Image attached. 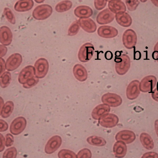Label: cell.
<instances>
[{
	"mask_svg": "<svg viewBox=\"0 0 158 158\" xmlns=\"http://www.w3.org/2000/svg\"><path fill=\"white\" fill-rule=\"evenodd\" d=\"M3 13L7 20L11 23L14 24L15 23V16L10 9L5 7L3 10Z\"/></svg>",
	"mask_w": 158,
	"mask_h": 158,
	"instance_id": "obj_34",
	"label": "cell"
},
{
	"mask_svg": "<svg viewBox=\"0 0 158 158\" xmlns=\"http://www.w3.org/2000/svg\"><path fill=\"white\" fill-rule=\"evenodd\" d=\"M44 0H35V1L38 3H41L43 2Z\"/></svg>",
	"mask_w": 158,
	"mask_h": 158,
	"instance_id": "obj_50",
	"label": "cell"
},
{
	"mask_svg": "<svg viewBox=\"0 0 158 158\" xmlns=\"http://www.w3.org/2000/svg\"><path fill=\"white\" fill-rule=\"evenodd\" d=\"M80 26L78 20L74 21L69 27L68 30V35L72 36L76 35L78 32Z\"/></svg>",
	"mask_w": 158,
	"mask_h": 158,
	"instance_id": "obj_32",
	"label": "cell"
},
{
	"mask_svg": "<svg viewBox=\"0 0 158 158\" xmlns=\"http://www.w3.org/2000/svg\"><path fill=\"white\" fill-rule=\"evenodd\" d=\"M14 108V104L11 101H7L1 109L0 115L4 118L8 117L11 114Z\"/></svg>",
	"mask_w": 158,
	"mask_h": 158,
	"instance_id": "obj_27",
	"label": "cell"
},
{
	"mask_svg": "<svg viewBox=\"0 0 158 158\" xmlns=\"http://www.w3.org/2000/svg\"><path fill=\"white\" fill-rule=\"evenodd\" d=\"M113 151L115 156L117 158H123L127 152V147L124 142L118 141L114 144Z\"/></svg>",
	"mask_w": 158,
	"mask_h": 158,
	"instance_id": "obj_24",
	"label": "cell"
},
{
	"mask_svg": "<svg viewBox=\"0 0 158 158\" xmlns=\"http://www.w3.org/2000/svg\"><path fill=\"white\" fill-rule=\"evenodd\" d=\"M115 17L117 23L122 27H128L130 26L132 23L131 17L126 12H121L116 14Z\"/></svg>",
	"mask_w": 158,
	"mask_h": 158,
	"instance_id": "obj_23",
	"label": "cell"
},
{
	"mask_svg": "<svg viewBox=\"0 0 158 158\" xmlns=\"http://www.w3.org/2000/svg\"><path fill=\"white\" fill-rule=\"evenodd\" d=\"M62 143L61 137L55 135L51 137L48 141L45 147V152L48 154L53 153L60 146Z\"/></svg>",
	"mask_w": 158,
	"mask_h": 158,
	"instance_id": "obj_10",
	"label": "cell"
},
{
	"mask_svg": "<svg viewBox=\"0 0 158 158\" xmlns=\"http://www.w3.org/2000/svg\"><path fill=\"white\" fill-rule=\"evenodd\" d=\"M35 77L39 78H43L47 74L49 69V64L45 58L38 59L34 64Z\"/></svg>",
	"mask_w": 158,
	"mask_h": 158,
	"instance_id": "obj_4",
	"label": "cell"
},
{
	"mask_svg": "<svg viewBox=\"0 0 158 158\" xmlns=\"http://www.w3.org/2000/svg\"><path fill=\"white\" fill-rule=\"evenodd\" d=\"M108 6L109 10L116 14L125 12L126 10L124 3L121 0H110L108 1Z\"/></svg>",
	"mask_w": 158,
	"mask_h": 158,
	"instance_id": "obj_20",
	"label": "cell"
},
{
	"mask_svg": "<svg viewBox=\"0 0 158 158\" xmlns=\"http://www.w3.org/2000/svg\"><path fill=\"white\" fill-rule=\"evenodd\" d=\"M39 79L35 77L28 80L26 83L24 84L23 87L25 88H30L36 85L39 81Z\"/></svg>",
	"mask_w": 158,
	"mask_h": 158,
	"instance_id": "obj_37",
	"label": "cell"
},
{
	"mask_svg": "<svg viewBox=\"0 0 158 158\" xmlns=\"http://www.w3.org/2000/svg\"><path fill=\"white\" fill-rule=\"evenodd\" d=\"M72 2L69 0H64L58 3L55 7L56 10L58 12H63L68 10L72 6Z\"/></svg>",
	"mask_w": 158,
	"mask_h": 158,
	"instance_id": "obj_29",
	"label": "cell"
},
{
	"mask_svg": "<svg viewBox=\"0 0 158 158\" xmlns=\"http://www.w3.org/2000/svg\"><path fill=\"white\" fill-rule=\"evenodd\" d=\"M74 13L77 17L81 19H87L93 14L92 9L89 6L86 5H80L76 7Z\"/></svg>",
	"mask_w": 158,
	"mask_h": 158,
	"instance_id": "obj_18",
	"label": "cell"
},
{
	"mask_svg": "<svg viewBox=\"0 0 158 158\" xmlns=\"http://www.w3.org/2000/svg\"><path fill=\"white\" fill-rule=\"evenodd\" d=\"M118 117L115 114L108 113L100 117L98 119V122L101 126L110 128L115 126L118 124Z\"/></svg>",
	"mask_w": 158,
	"mask_h": 158,
	"instance_id": "obj_8",
	"label": "cell"
},
{
	"mask_svg": "<svg viewBox=\"0 0 158 158\" xmlns=\"http://www.w3.org/2000/svg\"><path fill=\"white\" fill-rule=\"evenodd\" d=\"M156 82L157 79L155 76L152 75L146 76L139 83V90L143 93L151 91L156 86Z\"/></svg>",
	"mask_w": 158,
	"mask_h": 158,
	"instance_id": "obj_7",
	"label": "cell"
},
{
	"mask_svg": "<svg viewBox=\"0 0 158 158\" xmlns=\"http://www.w3.org/2000/svg\"><path fill=\"white\" fill-rule=\"evenodd\" d=\"M88 143L92 145L97 146H102L106 143V141L103 138L96 136H92L87 139Z\"/></svg>",
	"mask_w": 158,
	"mask_h": 158,
	"instance_id": "obj_28",
	"label": "cell"
},
{
	"mask_svg": "<svg viewBox=\"0 0 158 158\" xmlns=\"http://www.w3.org/2000/svg\"><path fill=\"white\" fill-rule=\"evenodd\" d=\"M0 76L2 75L5 70L6 64L4 60L2 58H0Z\"/></svg>",
	"mask_w": 158,
	"mask_h": 158,
	"instance_id": "obj_42",
	"label": "cell"
},
{
	"mask_svg": "<svg viewBox=\"0 0 158 158\" xmlns=\"http://www.w3.org/2000/svg\"><path fill=\"white\" fill-rule=\"evenodd\" d=\"M11 81L10 73L8 71L4 72L0 76V85L2 88H5L7 87Z\"/></svg>",
	"mask_w": 158,
	"mask_h": 158,
	"instance_id": "obj_30",
	"label": "cell"
},
{
	"mask_svg": "<svg viewBox=\"0 0 158 158\" xmlns=\"http://www.w3.org/2000/svg\"><path fill=\"white\" fill-rule=\"evenodd\" d=\"M77 156V158H91L92 153L89 149L84 148L78 152Z\"/></svg>",
	"mask_w": 158,
	"mask_h": 158,
	"instance_id": "obj_35",
	"label": "cell"
},
{
	"mask_svg": "<svg viewBox=\"0 0 158 158\" xmlns=\"http://www.w3.org/2000/svg\"><path fill=\"white\" fill-rule=\"evenodd\" d=\"M0 152L3 151L4 149L5 144V139L3 136L0 133Z\"/></svg>",
	"mask_w": 158,
	"mask_h": 158,
	"instance_id": "obj_44",
	"label": "cell"
},
{
	"mask_svg": "<svg viewBox=\"0 0 158 158\" xmlns=\"http://www.w3.org/2000/svg\"><path fill=\"white\" fill-rule=\"evenodd\" d=\"M154 127L156 134L158 136V119H156L155 121Z\"/></svg>",
	"mask_w": 158,
	"mask_h": 158,
	"instance_id": "obj_48",
	"label": "cell"
},
{
	"mask_svg": "<svg viewBox=\"0 0 158 158\" xmlns=\"http://www.w3.org/2000/svg\"><path fill=\"white\" fill-rule=\"evenodd\" d=\"M107 0H95L94 2L95 8L98 10H101L103 9L106 6Z\"/></svg>",
	"mask_w": 158,
	"mask_h": 158,
	"instance_id": "obj_38",
	"label": "cell"
},
{
	"mask_svg": "<svg viewBox=\"0 0 158 158\" xmlns=\"http://www.w3.org/2000/svg\"><path fill=\"white\" fill-rule=\"evenodd\" d=\"M140 140L142 145L148 150L152 149L154 147V143L152 139L148 133L143 132L140 136Z\"/></svg>",
	"mask_w": 158,
	"mask_h": 158,
	"instance_id": "obj_26",
	"label": "cell"
},
{
	"mask_svg": "<svg viewBox=\"0 0 158 158\" xmlns=\"http://www.w3.org/2000/svg\"><path fill=\"white\" fill-rule=\"evenodd\" d=\"M26 125L27 121L24 117L22 116L18 117L15 119L11 123L10 131L13 135H18L23 131Z\"/></svg>",
	"mask_w": 158,
	"mask_h": 158,
	"instance_id": "obj_6",
	"label": "cell"
},
{
	"mask_svg": "<svg viewBox=\"0 0 158 158\" xmlns=\"http://www.w3.org/2000/svg\"><path fill=\"white\" fill-rule=\"evenodd\" d=\"M52 8L50 5L44 4L36 7L33 11L32 15L33 17L37 20L45 19L51 15Z\"/></svg>",
	"mask_w": 158,
	"mask_h": 158,
	"instance_id": "obj_2",
	"label": "cell"
},
{
	"mask_svg": "<svg viewBox=\"0 0 158 158\" xmlns=\"http://www.w3.org/2000/svg\"><path fill=\"white\" fill-rule=\"evenodd\" d=\"M157 61L158 62V60H157Z\"/></svg>",
	"mask_w": 158,
	"mask_h": 158,
	"instance_id": "obj_51",
	"label": "cell"
},
{
	"mask_svg": "<svg viewBox=\"0 0 158 158\" xmlns=\"http://www.w3.org/2000/svg\"><path fill=\"white\" fill-rule=\"evenodd\" d=\"M14 142V138L13 135L10 133L6 134L5 136V144L6 147L11 146Z\"/></svg>",
	"mask_w": 158,
	"mask_h": 158,
	"instance_id": "obj_39",
	"label": "cell"
},
{
	"mask_svg": "<svg viewBox=\"0 0 158 158\" xmlns=\"http://www.w3.org/2000/svg\"><path fill=\"white\" fill-rule=\"evenodd\" d=\"M114 18V14L106 8L98 14L96 17V21L99 24H106L111 22Z\"/></svg>",
	"mask_w": 158,
	"mask_h": 158,
	"instance_id": "obj_14",
	"label": "cell"
},
{
	"mask_svg": "<svg viewBox=\"0 0 158 158\" xmlns=\"http://www.w3.org/2000/svg\"><path fill=\"white\" fill-rule=\"evenodd\" d=\"M17 154L16 149L11 147L6 149L4 152L2 158H16Z\"/></svg>",
	"mask_w": 158,
	"mask_h": 158,
	"instance_id": "obj_33",
	"label": "cell"
},
{
	"mask_svg": "<svg viewBox=\"0 0 158 158\" xmlns=\"http://www.w3.org/2000/svg\"><path fill=\"white\" fill-rule=\"evenodd\" d=\"M0 58L3 57L6 54L7 52V48L6 47L1 44L0 45Z\"/></svg>",
	"mask_w": 158,
	"mask_h": 158,
	"instance_id": "obj_45",
	"label": "cell"
},
{
	"mask_svg": "<svg viewBox=\"0 0 158 158\" xmlns=\"http://www.w3.org/2000/svg\"><path fill=\"white\" fill-rule=\"evenodd\" d=\"M115 138L117 141H122L126 144H129L135 140L136 135L131 131L123 130L118 132L116 135Z\"/></svg>",
	"mask_w": 158,
	"mask_h": 158,
	"instance_id": "obj_16",
	"label": "cell"
},
{
	"mask_svg": "<svg viewBox=\"0 0 158 158\" xmlns=\"http://www.w3.org/2000/svg\"><path fill=\"white\" fill-rule=\"evenodd\" d=\"M97 33L100 37L105 38L115 37L118 34L117 30L114 27L104 25L99 27L97 30Z\"/></svg>",
	"mask_w": 158,
	"mask_h": 158,
	"instance_id": "obj_15",
	"label": "cell"
},
{
	"mask_svg": "<svg viewBox=\"0 0 158 158\" xmlns=\"http://www.w3.org/2000/svg\"><path fill=\"white\" fill-rule=\"evenodd\" d=\"M80 27L87 32L92 33L95 32L97 27L95 22L91 19H79L78 20Z\"/></svg>",
	"mask_w": 158,
	"mask_h": 158,
	"instance_id": "obj_19",
	"label": "cell"
},
{
	"mask_svg": "<svg viewBox=\"0 0 158 158\" xmlns=\"http://www.w3.org/2000/svg\"><path fill=\"white\" fill-rule=\"evenodd\" d=\"M115 69L117 73L122 75L126 74L129 70L131 65V60L129 56L125 54L116 57L114 59Z\"/></svg>",
	"mask_w": 158,
	"mask_h": 158,
	"instance_id": "obj_1",
	"label": "cell"
},
{
	"mask_svg": "<svg viewBox=\"0 0 158 158\" xmlns=\"http://www.w3.org/2000/svg\"><path fill=\"white\" fill-rule=\"evenodd\" d=\"M105 56L107 60H111L113 57V54L110 51H107L105 53Z\"/></svg>",
	"mask_w": 158,
	"mask_h": 158,
	"instance_id": "obj_46",
	"label": "cell"
},
{
	"mask_svg": "<svg viewBox=\"0 0 158 158\" xmlns=\"http://www.w3.org/2000/svg\"><path fill=\"white\" fill-rule=\"evenodd\" d=\"M152 98L155 101L158 102V87L155 88L151 94Z\"/></svg>",
	"mask_w": 158,
	"mask_h": 158,
	"instance_id": "obj_43",
	"label": "cell"
},
{
	"mask_svg": "<svg viewBox=\"0 0 158 158\" xmlns=\"http://www.w3.org/2000/svg\"><path fill=\"white\" fill-rule=\"evenodd\" d=\"M125 2L128 10L131 11L135 10L139 3L138 0H127Z\"/></svg>",
	"mask_w": 158,
	"mask_h": 158,
	"instance_id": "obj_36",
	"label": "cell"
},
{
	"mask_svg": "<svg viewBox=\"0 0 158 158\" xmlns=\"http://www.w3.org/2000/svg\"><path fill=\"white\" fill-rule=\"evenodd\" d=\"M34 5L31 0H21L17 1L14 6L15 10L18 12H24L31 10Z\"/></svg>",
	"mask_w": 158,
	"mask_h": 158,
	"instance_id": "obj_25",
	"label": "cell"
},
{
	"mask_svg": "<svg viewBox=\"0 0 158 158\" xmlns=\"http://www.w3.org/2000/svg\"><path fill=\"white\" fill-rule=\"evenodd\" d=\"M152 56L154 60H158V51H154L152 53Z\"/></svg>",
	"mask_w": 158,
	"mask_h": 158,
	"instance_id": "obj_47",
	"label": "cell"
},
{
	"mask_svg": "<svg viewBox=\"0 0 158 158\" xmlns=\"http://www.w3.org/2000/svg\"><path fill=\"white\" fill-rule=\"evenodd\" d=\"M141 158H158V154L154 152H148L144 153Z\"/></svg>",
	"mask_w": 158,
	"mask_h": 158,
	"instance_id": "obj_40",
	"label": "cell"
},
{
	"mask_svg": "<svg viewBox=\"0 0 158 158\" xmlns=\"http://www.w3.org/2000/svg\"><path fill=\"white\" fill-rule=\"evenodd\" d=\"M22 61V56L19 53H15L10 55L6 60V69L8 71H12L17 69Z\"/></svg>",
	"mask_w": 158,
	"mask_h": 158,
	"instance_id": "obj_12",
	"label": "cell"
},
{
	"mask_svg": "<svg viewBox=\"0 0 158 158\" xmlns=\"http://www.w3.org/2000/svg\"><path fill=\"white\" fill-rule=\"evenodd\" d=\"M94 48L93 44L86 43L83 44L80 47L78 54L79 60L82 62L89 61L92 57Z\"/></svg>",
	"mask_w": 158,
	"mask_h": 158,
	"instance_id": "obj_3",
	"label": "cell"
},
{
	"mask_svg": "<svg viewBox=\"0 0 158 158\" xmlns=\"http://www.w3.org/2000/svg\"><path fill=\"white\" fill-rule=\"evenodd\" d=\"M73 73L74 77L81 81H85L88 77V73L85 68L82 65L77 64L73 67Z\"/></svg>",
	"mask_w": 158,
	"mask_h": 158,
	"instance_id": "obj_22",
	"label": "cell"
},
{
	"mask_svg": "<svg viewBox=\"0 0 158 158\" xmlns=\"http://www.w3.org/2000/svg\"><path fill=\"white\" fill-rule=\"evenodd\" d=\"M110 111V106L105 104H102L97 106L93 110L91 115L92 118L98 120L103 115L108 114Z\"/></svg>",
	"mask_w": 158,
	"mask_h": 158,
	"instance_id": "obj_21",
	"label": "cell"
},
{
	"mask_svg": "<svg viewBox=\"0 0 158 158\" xmlns=\"http://www.w3.org/2000/svg\"><path fill=\"white\" fill-rule=\"evenodd\" d=\"M35 68L32 65L26 66L21 70L19 73L18 81L20 83L23 85L35 77Z\"/></svg>",
	"mask_w": 158,
	"mask_h": 158,
	"instance_id": "obj_11",
	"label": "cell"
},
{
	"mask_svg": "<svg viewBox=\"0 0 158 158\" xmlns=\"http://www.w3.org/2000/svg\"><path fill=\"white\" fill-rule=\"evenodd\" d=\"M0 131L3 132L7 130L8 126L7 123L3 120H0Z\"/></svg>",
	"mask_w": 158,
	"mask_h": 158,
	"instance_id": "obj_41",
	"label": "cell"
},
{
	"mask_svg": "<svg viewBox=\"0 0 158 158\" xmlns=\"http://www.w3.org/2000/svg\"><path fill=\"white\" fill-rule=\"evenodd\" d=\"M122 41L126 48L129 49L132 48L136 45L137 41L136 33L132 29H127L123 33Z\"/></svg>",
	"mask_w": 158,
	"mask_h": 158,
	"instance_id": "obj_5",
	"label": "cell"
},
{
	"mask_svg": "<svg viewBox=\"0 0 158 158\" xmlns=\"http://www.w3.org/2000/svg\"><path fill=\"white\" fill-rule=\"evenodd\" d=\"M58 156L59 158H77L74 152L66 149L61 150L58 153Z\"/></svg>",
	"mask_w": 158,
	"mask_h": 158,
	"instance_id": "obj_31",
	"label": "cell"
},
{
	"mask_svg": "<svg viewBox=\"0 0 158 158\" xmlns=\"http://www.w3.org/2000/svg\"><path fill=\"white\" fill-rule=\"evenodd\" d=\"M139 81L137 80L132 81L128 85L126 89V96L131 100L137 98L140 93L139 89Z\"/></svg>",
	"mask_w": 158,
	"mask_h": 158,
	"instance_id": "obj_13",
	"label": "cell"
},
{
	"mask_svg": "<svg viewBox=\"0 0 158 158\" xmlns=\"http://www.w3.org/2000/svg\"><path fill=\"white\" fill-rule=\"evenodd\" d=\"M154 51H158V41L154 47Z\"/></svg>",
	"mask_w": 158,
	"mask_h": 158,
	"instance_id": "obj_49",
	"label": "cell"
},
{
	"mask_svg": "<svg viewBox=\"0 0 158 158\" xmlns=\"http://www.w3.org/2000/svg\"><path fill=\"white\" fill-rule=\"evenodd\" d=\"M101 99L103 103L113 107L119 106L122 102V99L119 95L112 93H108L104 94L102 96Z\"/></svg>",
	"mask_w": 158,
	"mask_h": 158,
	"instance_id": "obj_9",
	"label": "cell"
},
{
	"mask_svg": "<svg viewBox=\"0 0 158 158\" xmlns=\"http://www.w3.org/2000/svg\"><path fill=\"white\" fill-rule=\"evenodd\" d=\"M12 34L10 29L6 26H2L0 29V41L5 46L9 45L12 40Z\"/></svg>",
	"mask_w": 158,
	"mask_h": 158,
	"instance_id": "obj_17",
	"label": "cell"
}]
</instances>
